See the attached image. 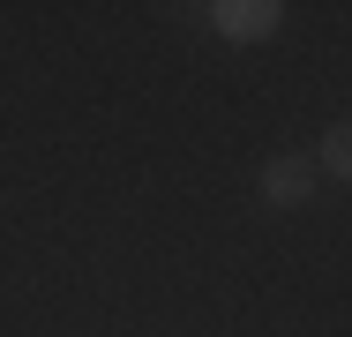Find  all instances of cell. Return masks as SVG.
I'll return each mask as SVG.
<instances>
[{
    "mask_svg": "<svg viewBox=\"0 0 352 337\" xmlns=\"http://www.w3.org/2000/svg\"><path fill=\"white\" fill-rule=\"evenodd\" d=\"M307 195H315V165H307L300 150H285V157L263 165V202H270V210H300Z\"/></svg>",
    "mask_w": 352,
    "mask_h": 337,
    "instance_id": "6da1fadb",
    "label": "cell"
},
{
    "mask_svg": "<svg viewBox=\"0 0 352 337\" xmlns=\"http://www.w3.org/2000/svg\"><path fill=\"white\" fill-rule=\"evenodd\" d=\"M210 23L225 30V38L255 45V38H270V30L285 23V8H278V0H217V8H210Z\"/></svg>",
    "mask_w": 352,
    "mask_h": 337,
    "instance_id": "7a4b0ae2",
    "label": "cell"
},
{
    "mask_svg": "<svg viewBox=\"0 0 352 337\" xmlns=\"http://www.w3.org/2000/svg\"><path fill=\"white\" fill-rule=\"evenodd\" d=\"M322 173H330V180H345V173H352V128H330V135H322Z\"/></svg>",
    "mask_w": 352,
    "mask_h": 337,
    "instance_id": "3957f363",
    "label": "cell"
}]
</instances>
